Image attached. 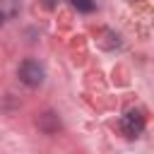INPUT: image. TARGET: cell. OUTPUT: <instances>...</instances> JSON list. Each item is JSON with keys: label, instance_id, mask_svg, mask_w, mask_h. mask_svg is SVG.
<instances>
[{"label": "cell", "instance_id": "4", "mask_svg": "<svg viewBox=\"0 0 154 154\" xmlns=\"http://www.w3.org/2000/svg\"><path fill=\"white\" fill-rule=\"evenodd\" d=\"M2 19H5V17H2V12H0V24H2Z\"/></svg>", "mask_w": 154, "mask_h": 154}, {"label": "cell", "instance_id": "3", "mask_svg": "<svg viewBox=\"0 0 154 154\" xmlns=\"http://www.w3.org/2000/svg\"><path fill=\"white\" fill-rule=\"evenodd\" d=\"M72 5H75L79 12H91V10H94V2H91V0H72Z\"/></svg>", "mask_w": 154, "mask_h": 154}, {"label": "cell", "instance_id": "1", "mask_svg": "<svg viewBox=\"0 0 154 154\" xmlns=\"http://www.w3.org/2000/svg\"><path fill=\"white\" fill-rule=\"evenodd\" d=\"M19 79L26 84V87H38L43 82V67L36 63V60H24L19 65Z\"/></svg>", "mask_w": 154, "mask_h": 154}, {"label": "cell", "instance_id": "2", "mask_svg": "<svg viewBox=\"0 0 154 154\" xmlns=\"http://www.w3.org/2000/svg\"><path fill=\"white\" fill-rule=\"evenodd\" d=\"M120 128H123V132H125L128 137H137V135L144 130V118H142V113H140V111H128V113L123 116V120H120Z\"/></svg>", "mask_w": 154, "mask_h": 154}]
</instances>
